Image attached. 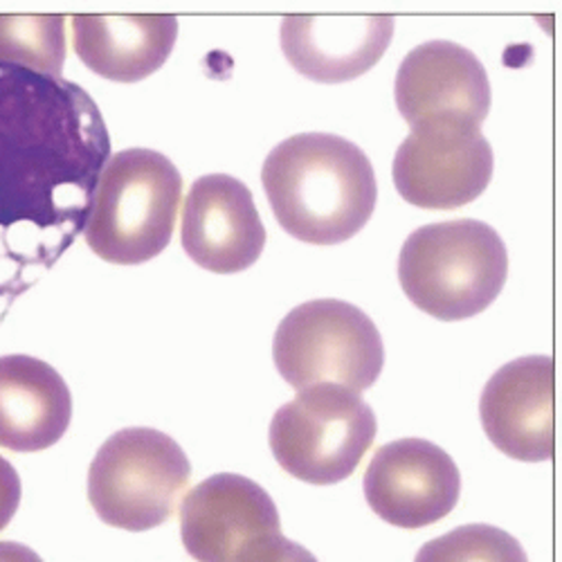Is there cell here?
Returning <instances> with one entry per match:
<instances>
[{"label":"cell","instance_id":"cell-2","mask_svg":"<svg viewBox=\"0 0 562 562\" xmlns=\"http://www.w3.org/2000/svg\"><path fill=\"white\" fill-rule=\"evenodd\" d=\"M261 182L279 225L313 246L353 239L379 201L364 151L331 133L284 139L266 158Z\"/></svg>","mask_w":562,"mask_h":562},{"label":"cell","instance_id":"cell-20","mask_svg":"<svg viewBox=\"0 0 562 562\" xmlns=\"http://www.w3.org/2000/svg\"><path fill=\"white\" fill-rule=\"evenodd\" d=\"M21 504V477L14 465L0 457V531L8 529Z\"/></svg>","mask_w":562,"mask_h":562},{"label":"cell","instance_id":"cell-21","mask_svg":"<svg viewBox=\"0 0 562 562\" xmlns=\"http://www.w3.org/2000/svg\"><path fill=\"white\" fill-rule=\"evenodd\" d=\"M0 562H43L36 551L19 542H0Z\"/></svg>","mask_w":562,"mask_h":562},{"label":"cell","instance_id":"cell-9","mask_svg":"<svg viewBox=\"0 0 562 562\" xmlns=\"http://www.w3.org/2000/svg\"><path fill=\"white\" fill-rule=\"evenodd\" d=\"M362 491L371 510L387 525L424 529L452 513L461 475L439 446L426 439H398L373 454Z\"/></svg>","mask_w":562,"mask_h":562},{"label":"cell","instance_id":"cell-16","mask_svg":"<svg viewBox=\"0 0 562 562\" xmlns=\"http://www.w3.org/2000/svg\"><path fill=\"white\" fill-rule=\"evenodd\" d=\"M70 23L77 57L92 72L122 83L160 70L178 36V19L167 14H79Z\"/></svg>","mask_w":562,"mask_h":562},{"label":"cell","instance_id":"cell-18","mask_svg":"<svg viewBox=\"0 0 562 562\" xmlns=\"http://www.w3.org/2000/svg\"><path fill=\"white\" fill-rule=\"evenodd\" d=\"M414 562H529L510 533L491 525H465L420 547Z\"/></svg>","mask_w":562,"mask_h":562},{"label":"cell","instance_id":"cell-7","mask_svg":"<svg viewBox=\"0 0 562 562\" xmlns=\"http://www.w3.org/2000/svg\"><path fill=\"white\" fill-rule=\"evenodd\" d=\"M376 432V414L360 394L315 385L274 412L268 439L277 463L291 477L329 486L356 473Z\"/></svg>","mask_w":562,"mask_h":562},{"label":"cell","instance_id":"cell-4","mask_svg":"<svg viewBox=\"0 0 562 562\" xmlns=\"http://www.w3.org/2000/svg\"><path fill=\"white\" fill-rule=\"evenodd\" d=\"M182 203V176L151 149L109 158L83 227L88 248L109 263L137 266L171 241Z\"/></svg>","mask_w":562,"mask_h":562},{"label":"cell","instance_id":"cell-3","mask_svg":"<svg viewBox=\"0 0 562 562\" xmlns=\"http://www.w3.org/2000/svg\"><path fill=\"white\" fill-rule=\"evenodd\" d=\"M506 274L504 241L475 218L418 227L398 257V281L407 300L443 322L486 311L502 293Z\"/></svg>","mask_w":562,"mask_h":562},{"label":"cell","instance_id":"cell-15","mask_svg":"<svg viewBox=\"0 0 562 562\" xmlns=\"http://www.w3.org/2000/svg\"><path fill=\"white\" fill-rule=\"evenodd\" d=\"M70 418V390L48 362L32 356L0 358V448L48 450L66 435Z\"/></svg>","mask_w":562,"mask_h":562},{"label":"cell","instance_id":"cell-12","mask_svg":"<svg viewBox=\"0 0 562 562\" xmlns=\"http://www.w3.org/2000/svg\"><path fill=\"white\" fill-rule=\"evenodd\" d=\"M272 533H281L274 502L241 475H214L180 504V538L199 562H234L244 549Z\"/></svg>","mask_w":562,"mask_h":562},{"label":"cell","instance_id":"cell-17","mask_svg":"<svg viewBox=\"0 0 562 562\" xmlns=\"http://www.w3.org/2000/svg\"><path fill=\"white\" fill-rule=\"evenodd\" d=\"M64 61V16H0V64L59 79Z\"/></svg>","mask_w":562,"mask_h":562},{"label":"cell","instance_id":"cell-14","mask_svg":"<svg viewBox=\"0 0 562 562\" xmlns=\"http://www.w3.org/2000/svg\"><path fill=\"white\" fill-rule=\"evenodd\" d=\"M392 34V16H286L281 50L304 77L342 83L376 66Z\"/></svg>","mask_w":562,"mask_h":562},{"label":"cell","instance_id":"cell-8","mask_svg":"<svg viewBox=\"0 0 562 562\" xmlns=\"http://www.w3.org/2000/svg\"><path fill=\"white\" fill-rule=\"evenodd\" d=\"M493 178V149L477 126L437 120L414 126L394 156L398 194L424 210H457Z\"/></svg>","mask_w":562,"mask_h":562},{"label":"cell","instance_id":"cell-10","mask_svg":"<svg viewBox=\"0 0 562 562\" xmlns=\"http://www.w3.org/2000/svg\"><path fill=\"white\" fill-rule=\"evenodd\" d=\"M396 106L414 128L448 120L477 126L491 111V81L482 61L452 41L414 48L396 72Z\"/></svg>","mask_w":562,"mask_h":562},{"label":"cell","instance_id":"cell-6","mask_svg":"<svg viewBox=\"0 0 562 562\" xmlns=\"http://www.w3.org/2000/svg\"><path fill=\"white\" fill-rule=\"evenodd\" d=\"M190 480L192 463L169 435L126 428L92 459L88 499L109 527L147 531L171 518Z\"/></svg>","mask_w":562,"mask_h":562},{"label":"cell","instance_id":"cell-1","mask_svg":"<svg viewBox=\"0 0 562 562\" xmlns=\"http://www.w3.org/2000/svg\"><path fill=\"white\" fill-rule=\"evenodd\" d=\"M109 158L81 86L0 64V322L83 232Z\"/></svg>","mask_w":562,"mask_h":562},{"label":"cell","instance_id":"cell-19","mask_svg":"<svg viewBox=\"0 0 562 562\" xmlns=\"http://www.w3.org/2000/svg\"><path fill=\"white\" fill-rule=\"evenodd\" d=\"M234 562H317V558L302 544L272 533L244 549Z\"/></svg>","mask_w":562,"mask_h":562},{"label":"cell","instance_id":"cell-11","mask_svg":"<svg viewBox=\"0 0 562 562\" xmlns=\"http://www.w3.org/2000/svg\"><path fill=\"white\" fill-rule=\"evenodd\" d=\"M180 241L190 259L210 272L248 270L266 246V227L248 187L225 173L199 178L182 207Z\"/></svg>","mask_w":562,"mask_h":562},{"label":"cell","instance_id":"cell-5","mask_svg":"<svg viewBox=\"0 0 562 562\" xmlns=\"http://www.w3.org/2000/svg\"><path fill=\"white\" fill-rule=\"evenodd\" d=\"M274 364L293 390L338 385L362 394L385 364L383 338L373 319L340 300H313L293 308L272 340Z\"/></svg>","mask_w":562,"mask_h":562},{"label":"cell","instance_id":"cell-13","mask_svg":"<svg viewBox=\"0 0 562 562\" xmlns=\"http://www.w3.org/2000/svg\"><path fill=\"white\" fill-rule=\"evenodd\" d=\"M555 367L549 356L518 358L493 373L480 401L491 443L518 461L553 457Z\"/></svg>","mask_w":562,"mask_h":562}]
</instances>
